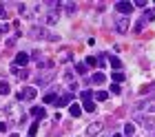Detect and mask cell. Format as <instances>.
Masks as SVG:
<instances>
[{"mask_svg": "<svg viewBox=\"0 0 155 137\" xmlns=\"http://www.w3.org/2000/svg\"><path fill=\"white\" fill-rule=\"evenodd\" d=\"M36 95H38L36 86H25V89L18 93V99L20 102H31V99H36Z\"/></svg>", "mask_w": 155, "mask_h": 137, "instance_id": "cell-1", "label": "cell"}, {"mask_svg": "<svg viewBox=\"0 0 155 137\" xmlns=\"http://www.w3.org/2000/svg\"><path fill=\"white\" fill-rule=\"evenodd\" d=\"M31 35H33V38H47V40H58V35L49 33L47 29H42V27H33V29H31Z\"/></svg>", "mask_w": 155, "mask_h": 137, "instance_id": "cell-2", "label": "cell"}, {"mask_svg": "<svg viewBox=\"0 0 155 137\" xmlns=\"http://www.w3.org/2000/svg\"><path fill=\"white\" fill-rule=\"evenodd\" d=\"M133 7H135V5H133V2H129V0H122V2H115V9H117L120 13H122V16H129V13L133 11Z\"/></svg>", "mask_w": 155, "mask_h": 137, "instance_id": "cell-3", "label": "cell"}, {"mask_svg": "<svg viewBox=\"0 0 155 137\" xmlns=\"http://www.w3.org/2000/svg\"><path fill=\"white\" fill-rule=\"evenodd\" d=\"M115 31L117 33H126V31H129V18H126V16L115 20Z\"/></svg>", "mask_w": 155, "mask_h": 137, "instance_id": "cell-4", "label": "cell"}, {"mask_svg": "<svg viewBox=\"0 0 155 137\" xmlns=\"http://www.w3.org/2000/svg\"><path fill=\"white\" fill-rule=\"evenodd\" d=\"M87 133H89L91 137L100 135V133H102V124H100V122H93V124H89V128H87Z\"/></svg>", "mask_w": 155, "mask_h": 137, "instance_id": "cell-5", "label": "cell"}, {"mask_svg": "<svg viewBox=\"0 0 155 137\" xmlns=\"http://www.w3.org/2000/svg\"><path fill=\"white\" fill-rule=\"evenodd\" d=\"M27 62H29V53H18L13 67H27Z\"/></svg>", "mask_w": 155, "mask_h": 137, "instance_id": "cell-6", "label": "cell"}, {"mask_svg": "<svg viewBox=\"0 0 155 137\" xmlns=\"http://www.w3.org/2000/svg\"><path fill=\"white\" fill-rule=\"evenodd\" d=\"M53 77H55V75H53V71H49L47 75H40V77H38V86H47L49 82L53 80Z\"/></svg>", "mask_w": 155, "mask_h": 137, "instance_id": "cell-7", "label": "cell"}, {"mask_svg": "<svg viewBox=\"0 0 155 137\" xmlns=\"http://www.w3.org/2000/svg\"><path fill=\"white\" fill-rule=\"evenodd\" d=\"M73 99V93H64L62 97H58V102H55V106H67L69 102Z\"/></svg>", "mask_w": 155, "mask_h": 137, "instance_id": "cell-8", "label": "cell"}, {"mask_svg": "<svg viewBox=\"0 0 155 137\" xmlns=\"http://www.w3.org/2000/svg\"><path fill=\"white\" fill-rule=\"evenodd\" d=\"M31 115H33L36 119H42V117L47 115V111H45V106H33V109H31Z\"/></svg>", "mask_w": 155, "mask_h": 137, "instance_id": "cell-9", "label": "cell"}, {"mask_svg": "<svg viewBox=\"0 0 155 137\" xmlns=\"http://www.w3.org/2000/svg\"><path fill=\"white\" fill-rule=\"evenodd\" d=\"M153 18H155V13H153L151 9H146V11L142 13V20H140V24H142V27H144V24H149Z\"/></svg>", "mask_w": 155, "mask_h": 137, "instance_id": "cell-10", "label": "cell"}, {"mask_svg": "<svg viewBox=\"0 0 155 137\" xmlns=\"http://www.w3.org/2000/svg\"><path fill=\"white\" fill-rule=\"evenodd\" d=\"M64 82L69 84V86H71V89H75V75H73V71H64Z\"/></svg>", "mask_w": 155, "mask_h": 137, "instance_id": "cell-11", "label": "cell"}, {"mask_svg": "<svg viewBox=\"0 0 155 137\" xmlns=\"http://www.w3.org/2000/svg\"><path fill=\"white\" fill-rule=\"evenodd\" d=\"M69 113H71V117H80L82 115V106L80 104H71L69 106Z\"/></svg>", "mask_w": 155, "mask_h": 137, "instance_id": "cell-12", "label": "cell"}, {"mask_svg": "<svg viewBox=\"0 0 155 137\" xmlns=\"http://www.w3.org/2000/svg\"><path fill=\"white\" fill-rule=\"evenodd\" d=\"M42 102H45V104H55V102H58V95L51 91V93H47V95L42 97Z\"/></svg>", "mask_w": 155, "mask_h": 137, "instance_id": "cell-13", "label": "cell"}, {"mask_svg": "<svg viewBox=\"0 0 155 137\" xmlns=\"http://www.w3.org/2000/svg\"><path fill=\"white\" fill-rule=\"evenodd\" d=\"M142 124L146 126V131H155V119L153 117H142Z\"/></svg>", "mask_w": 155, "mask_h": 137, "instance_id": "cell-14", "label": "cell"}, {"mask_svg": "<svg viewBox=\"0 0 155 137\" xmlns=\"http://www.w3.org/2000/svg\"><path fill=\"white\" fill-rule=\"evenodd\" d=\"M58 20H60V16H58L55 11H51V13H47V20H45V22H47V24H55Z\"/></svg>", "mask_w": 155, "mask_h": 137, "instance_id": "cell-15", "label": "cell"}, {"mask_svg": "<svg viewBox=\"0 0 155 137\" xmlns=\"http://www.w3.org/2000/svg\"><path fill=\"white\" fill-rule=\"evenodd\" d=\"M109 64H111L113 69H117V71L122 69V62H120V57H115V55H111V57H109Z\"/></svg>", "mask_w": 155, "mask_h": 137, "instance_id": "cell-16", "label": "cell"}, {"mask_svg": "<svg viewBox=\"0 0 155 137\" xmlns=\"http://www.w3.org/2000/svg\"><path fill=\"white\" fill-rule=\"evenodd\" d=\"M82 106H84V111H87V113H93V111H95V102H93V99L82 102Z\"/></svg>", "mask_w": 155, "mask_h": 137, "instance_id": "cell-17", "label": "cell"}, {"mask_svg": "<svg viewBox=\"0 0 155 137\" xmlns=\"http://www.w3.org/2000/svg\"><path fill=\"white\" fill-rule=\"evenodd\" d=\"M124 135H126V137H133V135H135V124H131V122H129V124L124 126Z\"/></svg>", "mask_w": 155, "mask_h": 137, "instance_id": "cell-18", "label": "cell"}, {"mask_svg": "<svg viewBox=\"0 0 155 137\" xmlns=\"http://www.w3.org/2000/svg\"><path fill=\"white\" fill-rule=\"evenodd\" d=\"M9 91H11V86L5 80H0V95H9Z\"/></svg>", "mask_w": 155, "mask_h": 137, "instance_id": "cell-19", "label": "cell"}, {"mask_svg": "<svg viewBox=\"0 0 155 137\" xmlns=\"http://www.w3.org/2000/svg\"><path fill=\"white\" fill-rule=\"evenodd\" d=\"M91 80H93L95 84H104V80H107V77H104V73H100V71H97V73L91 77Z\"/></svg>", "mask_w": 155, "mask_h": 137, "instance_id": "cell-20", "label": "cell"}, {"mask_svg": "<svg viewBox=\"0 0 155 137\" xmlns=\"http://www.w3.org/2000/svg\"><path fill=\"white\" fill-rule=\"evenodd\" d=\"M95 99H97V102H104V99H109V93L107 91H97L95 93Z\"/></svg>", "mask_w": 155, "mask_h": 137, "instance_id": "cell-21", "label": "cell"}, {"mask_svg": "<svg viewBox=\"0 0 155 137\" xmlns=\"http://www.w3.org/2000/svg\"><path fill=\"white\" fill-rule=\"evenodd\" d=\"M91 97H93V91H89V89L80 93V99H82V102H87V99H91Z\"/></svg>", "mask_w": 155, "mask_h": 137, "instance_id": "cell-22", "label": "cell"}, {"mask_svg": "<svg viewBox=\"0 0 155 137\" xmlns=\"http://www.w3.org/2000/svg\"><path fill=\"white\" fill-rule=\"evenodd\" d=\"M87 64H84V62H80V64H75V71H78V73H80V75H84V73H87Z\"/></svg>", "mask_w": 155, "mask_h": 137, "instance_id": "cell-23", "label": "cell"}, {"mask_svg": "<svg viewBox=\"0 0 155 137\" xmlns=\"http://www.w3.org/2000/svg\"><path fill=\"white\" fill-rule=\"evenodd\" d=\"M122 80H124V73H122V71H115V73H113V82H115V84H120Z\"/></svg>", "mask_w": 155, "mask_h": 137, "instance_id": "cell-24", "label": "cell"}, {"mask_svg": "<svg viewBox=\"0 0 155 137\" xmlns=\"http://www.w3.org/2000/svg\"><path fill=\"white\" fill-rule=\"evenodd\" d=\"M84 64H87V67H95V64H97V57L89 55V57H87V62H84Z\"/></svg>", "mask_w": 155, "mask_h": 137, "instance_id": "cell-25", "label": "cell"}, {"mask_svg": "<svg viewBox=\"0 0 155 137\" xmlns=\"http://www.w3.org/2000/svg\"><path fill=\"white\" fill-rule=\"evenodd\" d=\"M64 9H67V13H69V16H71V13H75V9H78V7H75V2H69V5L64 7Z\"/></svg>", "mask_w": 155, "mask_h": 137, "instance_id": "cell-26", "label": "cell"}, {"mask_svg": "<svg viewBox=\"0 0 155 137\" xmlns=\"http://www.w3.org/2000/svg\"><path fill=\"white\" fill-rule=\"evenodd\" d=\"M36 133H38V122H33V124H31V128H29V135L33 137Z\"/></svg>", "mask_w": 155, "mask_h": 137, "instance_id": "cell-27", "label": "cell"}, {"mask_svg": "<svg viewBox=\"0 0 155 137\" xmlns=\"http://www.w3.org/2000/svg\"><path fill=\"white\" fill-rule=\"evenodd\" d=\"M120 91H122V89H120V84H111V93H113V95H117Z\"/></svg>", "mask_w": 155, "mask_h": 137, "instance_id": "cell-28", "label": "cell"}, {"mask_svg": "<svg viewBox=\"0 0 155 137\" xmlns=\"http://www.w3.org/2000/svg\"><path fill=\"white\" fill-rule=\"evenodd\" d=\"M7 18V9H5V5H0V20Z\"/></svg>", "mask_w": 155, "mask_h": 137, "instance_id": "cell-29", "label": "cell"}, {"mask_svg": "<svg viewBox=\"0 0 155 137\" xmlns=\"http://www.w3.org/2000/svg\"><path fill=\"white\" fill-rule=\"evenodd\" d=\"M7 131V124H5V122H0V133H5Z\"/></svg>", "mask_w": 155, "mask_h": 137, "instance_id": "cell-30", "label": "cell"}, {"mask_svg": "<svg viewBox=\"0 0 155 137\" xmlns=\"http://www.w3.org/2000/svg\"><path fill=\"white\" fill-rule=\"evenodd\" d=\"M9 137H20V135H16V133H11V135H9Z\"/></svg>", "mask_w": 155, "mask_h": 137, "instance_id": "cell-31", "label": "cell"}, {"mask_svg": "<svg viewBox=\"0 0 155 137\" xmlns=\"http://www.w3.org/2000/svg\"><path fill=\"white\" fill-rule=\"evenodd\" d=\"M113 137H122V135H120V133H115V135H113Z\"/></svg>", "mask_w": 155, "mask_h": 137, "instance_id": "cell-32", "label": "cell"}]
</instances>
